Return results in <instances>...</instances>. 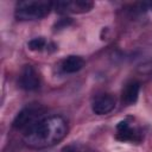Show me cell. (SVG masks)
Masks as SVG:
<instances>
[{
  "mask_svg": "<svg viewBox=\"0 0 152 152\" xmlns=\"http://www.w3.org/2000/svg\"><path fill=\"white\" fill-rule=\"evenodd\" d=\"M68 134V122L61 115L45 116L24 133V142L32 148H45L62 141Z\"/></svg>",
  "mask_w": 152,
  "mask_h": 152,
  "instance_id": "1",
  "label": "cell"
},
{
  "mask_svg": "<svg viewBox=\"0 0 152 152\" xmlns=\"http://www.w3.org/2000/svg\"><path fill=\"white\" fill-rule=\"evenodd\" d=\"M139 90H140V83L138 81H129L128 83H126L125 88L122 89V96H121L122 102L126 106L134 104L138 100Z\"/></svg>",
  "mask_w": 152,
  "mask_h": 152,
  "instance_id": "7",
  "label": "cell"
},
{
  "mask_svg": "<svg viewBox=\"0 0 152 152\" xmlns=\"http://www.w3.org/2000/svg\"><path fill=\"white\" fill-rule=\"evenodd\" d=\"M116 139L121 141H138L139 133H137L135 129L131 128L127 121H120L116 126Z\"/></svg>",
  "mask_w": 152,
  "mask_h": 152,
  "instance_id": "8",
  "label": "cell"
},
{
  "mask_svg": "<svg viewBox=\"0 0 152 152\" xmlns=\"http://www.w3.org/2000/svg\"><path fill=\"white\" fill-rule=\"evenodd\" d=\"M53 8V2L48 0H24L15 6L14 15L18 20H39L45 18Z\"/></svg>",
  "mask_w": 152,
  "mask_h": 152,
  "instance_id": "2",
  "label": "cell"
},
{
  "mask_svg": "<svg viewBox=\"0 0 152 152\" xmlns=\"http://www.w3.org/2000/svg\"><path fill=\"white\" fill-rule=\"evenodd\" d=\"M71 23H72V21H71V19H70V18H63V19H59V20L56 23L55 27H56V30L65 28V27H68Z\"/></svg>",
  "mask_w": 152,
  "mask_h": 152,
  "instance_id": "11",
  "label": "cell"
},
{
  "mask_svg": "<svg viewBox=\"0 0 152 152\" xmlns=\"http://www.w3.org/2000/svg\"><path fill=\"white\" fill-rule=\"evenodd\" d=\"M150 6H151V8H152V2H151V4H150Z\"/></svg>",
  "mask_w": 152,
  "mask_h": 152,
  "instance_id": "12",
  "label": "cell"
},
{
  "mask_svg": "<svg viewBox=\"0 0 152 152\" xmlns=\"http://www.w3.org/2000/svg\"><path fill=\"white\" fill-rule=\"evenodd\" d=\"M45 114V109L40 104H28L24 107L14 118L13 120V128L18 131H28L31 127H33L38 121H40Z\"/></svg>",
  "mask_w": 152,
  "mask_h": 152,
  "instance_id": "3",
  "label": "cell"
},
{
  "mask_svg": "<svg viewBox=\"0 0 152 152\" xmlns=\"http://www.w3.org/2000/svg\"><path fill=\"white\" fill-rule=\"evenodd\" d=\"M19 87L24 90H36L40 86V80L38 76V72L32 65H24L21 69V72L19 75L18 80Z\"/></svg>",
  "mask_w": 152,
  "mask_h": 152,
  "instance_id": "5",
  "label": "cell"
},
{
  "mask_svg": "<svg viewBox=\"0 0 152 152\" xmlns=\"http://www.w3.org/2000/svg\"><path fill=\"white\" fill-rule=\"evenodd\" d=\"M45 45H46V40H45L43 37L33 38V39H31V40L28 42V44H27L28 49L32 50V51H40V50H43V49L45 48Z\"/></svg>",
  "mask_w": 152,
  "mask_h": 152,
  "instance_id": "10",
  "label": "cell"
},
{
  "mask_svg": "<svg viewBox=\"0 0 152 152\" xmlns=\"http://www.w3.org/2000/svg\"><path fill=\"white\" fill-rule=\"evenodd\" d=\"M94 4L88 0H61L53 2V10L57 13H86L93 8Z\"/></svg>",
  "mask_w": 152,
  "mask_h": 152,
  "instance_id": "4",
  "label": "cell"
},
{
  "mask_svg": "<svg viewBox=\"0 0 152 152\" xmlns=\"http://www.w3.org/2000/svg\"><path fill=\"white\" fill-rule=\"evenodd\" d=\"M84 66V59L80 56H75V55H71V56H68L66 58H64L62 61V64H61V68L64 72L66 74H74V72H77L80 71L82 68Z\"/></svg>",
  "mask_w": 152,
  "mask_h": 152,
  "instance_id": "9",
  "label": "cell"
},
{
  "mask_svg": "<svg viewBox=\"0 0 152 152\" xmlns=\"http://www.w3.org/2000/svg\"><path fill=\"white\" fill-rule=\"evenodd\" d=\"M115 108V97L110 94H102L94 99L91 109L97 115H104L110 113Z\"/></svg>",
  "mask_w": 152,
  "mask_h": 152,
  "instance_id": "6",
  "label": "cell"
}]
</instances>
